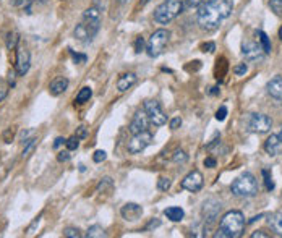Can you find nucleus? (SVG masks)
Instances as JSON below:
<instances>
[{"label":"nucleus","mask_w":282,"mask_h":238,"mask_svg":"<svg viewBox=\"0 0 282 238\" xmlns=\"http://www.w3.org/2000/svg\"><path fill=\"white\" fill-rule=\"evenodd\" d=\"M67 88H68V80L65 76H57L49 85V91H51L52 96H60L62 92L67 91Z\"/></svg>","instance_id":"20"},{"label":"nucleus","mask_w":282,"mask_h":238,"mask_svg":"<svg viewBox=\"0 0 282 238\" xmlns=\"http://www.w3.org/2000/svg\"><path fill=\"white\" fill-rule=\"evenodd\" d=\"M34 2V0H12L13 7L16 8H30V5Z\"/></svg>","instance_id":"35"},{"label":"nucleus","mask_w":282,"mask_h":238,"mask_svg":"<svg viewBox=\"0 0 282 238\" xmlns=\"http://www.w3.org/2000/svg\"><path fill=\"white\" fill-rule=\"evenodd\" d=\"M12 138H13V130L8 128L3 133V140H5V143H12Z\"/></svg>","instance_id":"46"},{"label":"nucleus","mask_w":282,"mask_h":238,"mask_svg":"<svg viewBox=\"0 0 282 238\" xmlns=\"http://www.w3.org/2000/svg\"><path fill=\"white\" fill-rule=\"evenodd\" d=\"M143 47H145V39H143L141 36L136 37V41H135V52L140 54L143 51Z\"/></svg>","instance_id":"41"},{"label":"nucleus","mask_w":282,"mask_h":238,"mask_svg":"<svg viewBox=\"0 0 282 238\" xmlns=\"http://www.w3.org/2000/svg\"><path fill=\"white\" fill-rule=\"evenodd\" d=\"M63 237L65 238H80L81 234L78 229H75V227H67V229L63 230Z\"/></svg>","instance_id":"31"},{"label":"nucleus","mask_w":282,"mask_h":238,"mask_svg":"<svg viewBox=\"0 0 282 238\" xmlns=\"http://www.w3.org/2000/svg\"><path fill=\"white\" fill-rule=\"evenodd\" d=\"M151 141H153V135L148 130L141 131V133H136V135H133V138L128 141L126 149H128L130 154H138V152L145 151V149L151 145Z\"/></svg>","instance_id":"7"},{"label":"nucleus","mask_w":282,"mask_h":238,"mask_svg":"<svg viewBox=\"0 0 282 238\" xmlns=\"http://www.w3.org/2000/svg\"><path fill=\"white\" fill-rule=\"evenodd\" d=\"M248 126L253 133H268L273 128V120L264 114H253L248 121Z\"/></svg>","instance_id":"11"},{"label":"nucleus","mask_w":282,"mask_h":238,"mask_svg":"<svg viewBox=\"0 0 282 238\" xmlns=\"http://www.w3.org/2000/svg\"><path fill=\"white\" fill-rule=\"evenodd\" d=\"M245 230V217L242 211H229L222 215L219 222L216 238H239Z\"/></svg>","instance_id":"2"},{"label":"nucleus","mask_w":282,"mask_h":238,"mask_svg":"<svg viewBox=\"0 0 282 238\" xmlns=\"http://www.w3.org/2000/svg\"><path fill=\"white\" fill-rule=\"evenodd\" d=\"M234 10V0H206L196 13L198 25L204 31H214L229 18Z\"/></svg>","instance_id":"1"},{"label":"nucleus","mask_w":282,"mask_h":238,"mask_svg":"<svg viewBox=\"0 0 282 238\" xmlns=\"http://www.w3.org/2000/svg\"><path fill=\"white\" fill-rule=\"evenodd\" d=\"M78 145H80V141L76 136H71V138H68V140H65V146H67L68 151H75V149L78 148Z\"/></svg>","instance_id":"33"},{"label":"nucleus","mask_w":282,"mask_h":238,"mask_svg":"<svg viewBox=\"0 0 282 238\" xmlns=\"http://www.w3.org/2000/svg\"><path fill=\"white\" fill-rule=\"evenodd\" d=\"M70 55H71V59H73V62L78 63V65L86 63V60H88V57L85 54H76L75 51H70Z\"/></svg>","instance_id":"32"},{"label":"nucleus","mask_w":282,"mask_h":238,"mask_svg":"<svg viewBox=\"0 0 282 238\" xmlns=\"http://www.w3.org/2000/svg\"><path fill=\"white\" fill-rule=\"evenodd\" d=\"M18 42H20V34L16 31H10L7 34V49L8 51H15L18 47Z\"/></svg>","instance_id":"25"},{"label":"nucleus","mask_w":282,"mask_h":238,"mask_svg":"<svg viewBox=\"0 0 282 238\" xmlns=\"http://www.w3.org/2000/svg\"><path fill=\"white\" fill-rule=\"evenodd\" d=\"M39 220H41V215H39V217H36L34 220H32V224L30 225V229H28V235H31V234H32V230H34L36 227H37V224H39Z\"/></svg>","instance_id":"48"},{"label":"nucleus","mask_w":282,"mask_h":238,"mask_svg":"<svg viewBox=\"0 0 282 238\" xmlns=\"http://www.w3.org/2000/svg\"><path fill=\"white\" fill-rule=\"evenodd\" d=\"M169 39H170V32L167 30L154 31L146 44V51H148L149 57H159V55L164 52Z\"/></svg>","instance_id":"5"},{"label":"nucleus","mask_w":282,"mask_h":238,"mask_svg":"<svg viewBox=\"0 0 282 238\" xmlns=\"http://www.w3.org/2000/svg\"><path fill=\"white\" fill-rule=\"evenodd\" d=\"M164 215L169 220H172V222H182L184 217H185V212H184V209H182V208L172 206V208L164 209Z\"/></svg>","instance_id":"22"},{"label":"nucleus","mask_w":282,"mask_h":238,"mask_svg":"<svg viewBox=\"0 0 282 238\" xmlns=\"http://www.w3.org/2000/svg\"><path fill=\"white\" fill-rule=\"evenodd\" d=\"M161 225V220H151V222H149L148 225H146V230H151V229H154V227H159Z\"/></svg>","instance_id":"52"},{"label":"nucleus","mask_w":282,"mask_h":238,"mask_svg":"<svg viewBox=\"0 0 282 238\" xmlns=\"http://www.w3.org/2000/svg\"><path fill=\"white\" fill-rule=\"evenodd\" d=\"M264 151L269 156H279V154H282V140L279 138V135H271L264 141Z\"/></svg>","instance_id":"17"},{"label":"nucleus","mask_w":282,"mask_h":238,"mask_svg":"<svg viewBox=\"0 0 282 238\" xmlns=\"http://www.w3.org/2000/svg\"><path fill=\"white\" fill-rule=\"evenodd\" d=\"M187 7H200L203 2H206V0H182Z\"/></svg>","instance_id":"42"},{"label":"nucleus","mask_w":282,"mask_h":238,"mask_svg":"<svg viewBox=\"0 0 282 238\" xmlns=\"http://www.w3.org/2000/svg\"><path fill=\"white\" fill-rule=\"evenodd\" d=\"M57 160H59V162H68V160H70V151H68V149H67V151H60L57 154Z\"/></svg>","instance_id":"40"},{"label":"nucleus","mask_w":282,"mask_h":238,"mask_svg":"<svg viewBox=\"0 0 282 238\" xmlns=\"http://www.w3.org/2000/svg\"><path fill=\"white\" fill-rule=\"evenodd\" d=\"M106 157H107L106 151H102V149H99V151L94 152L93 160H94V162H96V164H101V162H104V160H106Z\"/></svg>","instance_id":"36"},{"label":"nucleus","mask_w":282,"mask_h":238,"mask_svg":"<svg viewBox=\"0 0 282 238\" xmlns=\"http://www.w3.org/2000/svg\"><path fill=\"white\" fill-rule=\"evenodd\" d=\"M269 5H271V8H273L276 13L282 15V0H271Z\"/></svg>","instance_id":"37"},{"label":"nucleus","mask_w":282,"mask_h":238,"mask_svg":"<svg viewBox=\"0 0 282 238\" xmlns=\"http://www.w3.org/2000/svg\"><path fill=\"white\" fill-rule=\"evenodd\" d=\"M203 185H204L203 175H201V172H198V170H193V172H190L184 180H182V188L190 193L200 191Z\"/></svg>","instance_id":"12"},{"label":"nucleus","mask_w":282,"mask_h":238,"mask_svg":"<svg viewBox=\"0 0 282 238\" xmlns=\"http://www.w3.org/2000/svg\"><path fill=\"white\" fill-rule=\"evenodd\" d=\"M203 52H213L216 46H214V42H206V44H203Z\"/></svg>","instance_id":"47"},{"label":"nucleus","mask_w":282,"mask_h":238,"mask_svg":"<svg viewBox=\"0 0 282 238\" xmlns=\"http://www.w3.org/2000/svg\"><path fill=\"white\" fill-rule=\"evenodd\" d=\"M230 190L239 198H253L258 195V181L253 174L245 172L232 181Z\"/></svg>","instance_id":"3"},{"label":"nucleus","mask_w":282,"mask_h":238,"mask_svg":"<svg viewBox=\"0 0 282 238\" xmlns=\"http://www.w3.org/2000/svg\"><path fill=\"white\" fill-rule=\"evenodd\" d=\"M120 214H122V217L126 220V222H135V220H138L141 217L143 208L136 203H126L125 206L120 209Z\"/></svg>","instance_id":"14"},{"label":"nucleus","mask_w":282,"mask_h":238,"mask_svg":"<svg viewBox=\"0 0 282 238\" xmlns=\"http://www.w3.org/2000/svg\"><path fill=\"white\" fill-rule=\"evenodd\" d=\"M247 71H248V66H247L245 63H240V65L234 66V73H235L237 76H242V75H245Z\"/></svg>","instance_id":"39"},{"label":"nucleus","mask_w":282,"mask_h":238,"mask_svg":"<svg viewBox=\"0 0 282 238\" xmlns=\"http://www.w3.org/2000/svg\"><path fill=\"white\" fill-rule=\"evenodd\" d=\"M76 138H78V140H83V138H86V126H78V128H76V135H75Z\"/></svg>","instance_id":"43"},{"label":"nucleus","mask_w":282,"mask_h":238,"mask_svg":"<svg viewBox=\"0 0 282 238\" xmlns=\"http://www.w3.org/2000/svg\"><path fill=\"white\" fill-rule=\"evenodd\" d=\"M269 235L268 234H264L263 230H256L255 234H251V238H268Z\"/></svg>","instance_id":"51"},{"label":"nucleus","mask_w":282,"mask_h":238,"mask_svg":"<svg viewBox=\"0 0 282 238\" xmlns=\"http://www.w3.org/2000/svg\"><path fill=\"white\" fill-rule=\"evenodd\" d=\"M211 89H213V91H209V94H213V96H214V94L219 92V88H211Z\"/></svg>","instance_id":"54"},{"label":"nucleus","mask_w":282,"mask_h":238,"mask_svg":"<svg viewBox=\"0 0 282 238\" xmlns=\"http://www.w3.org/2000/svg\"><path fill=\"white\" fill-rule=\"evenodd\" d=\"M93 5L104 12V8H106V5H107V0H93Z\"/></svg>","instance_id":"45"},{"label":"nucleus","mask_w":282,"mask_h":238,"mask_svg":"<svg viewBox=\"0 0 282 238\" xmlns=\"http://www.w3.org/2000/svg\"><path fill=\"white\" fill-rule=\"evenodd\" d=\"M184 2L182 0H165L154 10V21L159 25H167L182 13Z\"/></svg>","instance_id":"4"},{"label":"nucleus","mask_w":282,"mask_h":238,"mask_svg":"<svg viewBox=\"0 0 282 238\" xmlns=\"http://www.w3.org/2000/svg\"><path fill=\"white\" fill-rule=\"evenodd\" d=\"M172 160L175 164H185L188 160V156L185 154V151H182V149H177V151L172 154Z\"/></svg>","instance_id":"29"},{"label":"nucleus","mask_w":282,"mask_h":238,"mask_svg":"<svg viewBox=\"0 0 282 238\" xmlns=\"http://www.w3.org/2000/svg\"><path fill=\"white\" fill-rule=\"evenodd\" d=\"M83 23H85L86 26H90L91 30L96 32H99V30H101V21H102V10H99L97 7H94V5H91L90 8L85 10V13H83Z\"/></svg>","instance_id":"8"},{"label":"nucleus","mask_w":282,"mask_h":238,"mask_svg":"<svg viewBox=\"0 0 282 238\" xmlns=\"http://www.w3.org/2000/svg\"><path fill=\"white\" fill-rule=\"evenodd\" d=\"M7 94H8L7 86H5V85H0V102H2L5 97H7Z\"/></svg>","instance_id":"49"},{"label":"nucleus","mask_w":282,"mask_h":238,"mask_svg":"<svg viewBox=\"0 0 282 238\" xmlns=\"http://www.w3.org/2000/svg\"><path fill=\"white\" fill-rule=\"evenodd\" d=\"M268 92L269 96L276 99L278 102H282V76H274L273 80L268 83Z\"/></svg>","instance_id":"18"},{"label":"nucleus","mask_w":282,"mask_h":238,"mask_svg":"<svg viewBox=\"0 0 282 238\" xmlns=\"http://www.w3.org/2000/svg\"><path fill=\"white\" fill-rule=\"evenodd\" d=\"M86 237L88 238H106L107 234H106V230H104L101 225H93V227L88 229Z\"/></svg>","instance_id":"24"},{"label":"nucleus","mask_w":282,"mask_h":238,"mask_svg":"<svg viewBox=\"0 0 282 238\" xmlns=\"http://www.w3.org/2000/svg\"><path fill=\"white\" fill-rule=\"evenodd\" d=\"M279 39L282 41V26L279 28Z\"/></svg>","instance_id":"55"},{"label":"nucleus","mask_w":282,"mask_h":238,"mask_svg":"<svg viewBox=\"0 0 282 238\" xmlns=\"http://www.w3.org/2000/svg\"><path fill=\"white\" fill-rule=\"evenodd\" d=\"M91 96H93V89H91V88L85 86V88H81L78 94H76L75 102H76V104H85V102L90 101Z\"/></svg>","instance_id":"23"},{"label":"nucleus","mask_w":282,"mask_h":238,"mask_svg":"<svg viewBox=\"0 0 282 238\" xmlns=\"http://www.w3.org/2000/svg\"><path fill=\"white\" fill-rule=\"evenodd\" d=\"M268 225H269V229L273 230L276 235L282 237V211L271 214L269 219H268Z\"/></svg>","instance_id":"21"},{"label":"nucleus","mask_w":282,"mask_h":238,"mask_svg":"<svg viewBox=\"0 0 282 238\" xmlns=\"http://www.w3.org/2000/svg\"><path fill=\"white\" fill-rule=\"evenodd\" d=\"M242 54H243V57H245L247 60H250V62H261V60L264 59V55H266L263 51L261 44L253 42V41L243 42Z\"/></svg>","instance_id":"9"},{"label":"nucleus","mask_w":282,"mask_h":238,"mask_svg":"<svg viewBox=\"0 0 282 238\" xmlns=\"http://www.w3.org/2000/svg\"><path fill=\"white\" fill-rule=\"evenodd\" d=\"M73 34H75V37L78 39L80 42H91L93 39H94V36H96V32H94L90 26H86L85 23H78L76 25V28H75V31H73Z\"/></svg>","instance_id":"16"},{"label":"nucleus","mask_w":282,"mask_h":238,"mask_svg":"<svg viewBox=\"0 0 282 238\" xmlns=\"http://www.w3.org/2000/svg\"><path fill=\"white\" fill-rule=\"evenodd\" d=\"M63 143H65L63 138H57V140H55V143H54V149H57L60 145H63Z\"/></svg>","instance_id":"53"},{"label":"nucleus","mask_w":282,"mask_h":238,"mask_svg":"<svg viewBox=\"0 0 282 238\" xmlns=\"http://www.w3.org/2000/svg\"><path fill=\"white\" fill-rule=\"evenodd\" d=\"M204 165H206V167H209V169L216 167V159H213V157H208V159H204Z\"/></svg>","instance_id":"50"},{"label":"nucleus","mask_w":282,"mask_h":238,"mask_svg":"<svg viewBox=\"0 0 282 238\" xmlns=\"http://www.w3.org/2000/svg\"><path fill=\"white\" fill-rule=\"evenodd\" d=\"M258 36H259V44H261L264 54H269L271 52V41H269L268 34L264 31H258Z\"/></svg>","instance_id":"28"},{"label":"nucleus","mask_w":282,"mask_h":238,"mask_svg":"<svg viewBox=\"0 0 282 238\" xmlns=\"http://www.w3.org/2000/svg\"><path fill=\"white\" fill-rule=\"evenodd\" d=\"M114 190V181L110 177H104L101 183L97 185V193H110Z\"/></svg>","instance_id":"26"},{"label":"nucleus","mask_w":282,"mask_h":238,"mask_svg":"<svg viewBox=\"0 0 282 238\" xmlns=\"http://www.w3.org/2000/svg\"><path fill=\"white\" fill-rule=\"evenodd\" d=\"M136 81H138V78H136L135 73H124L117 80V89L120 92L128 91V89H131V88L136 85Z\"/></svg>","instance_id":"19"},{"label":"nucleus","mask_w":282,"mask_h":238,"mask_svg":"<svg viewBox=\"0 0 282 238\" xmlns=\"http://www.w3.org/2000/svg\"><path fill=\"white\" fill-rule=\"evenodd\" d=\"M261 174L264 177V185H266V190H274V181H273V177H271V174L268 172L266 169H263L261 170Z\"/></svg>","instance_id":"30"},{"label":"nucleus","mask_w":282,"mask_h":238,"mask_svg":"<svg viewBox=\"0 0 282 238\" xmlns=\"http://www.w3.org/2000/svg\"><path fill=\"white\" fill-rule=\"evenodd\" d=\"M149 123H151V121H149V117H148L146 110L141 109V110H138V112L135 114L133 120H131L130 131L133 133V135H136V133H141V131H146Z\"/></svg>","instance_id":"13"},{"label":"nucleus","mask_w":282,"mask_h":238,"mask_svg":"<svg viewBox=\"0 0 282 238\" xmlns=\"http://www.w3.org/2000/svg\"><path fill=\"white\" fill-rule=\"evenodd\" d=\"M180 126H182V119L180 117H175V119L170 120V128H172V130L180 128Z\"/></svg>","instance_id":"44"},{"label":"nucleus","mask_w":282,"mask_h":238,"mask_svg":"<svg viewBox=\"0 0 282 238\" xmlns=\"http://www.w3.org/2000/svg\"><path fill=\"white\" fill-rule=\"evenodd\" d=\"M170 185H172V181H170V178H159V181H157V188L161 191H167L169 188H170Z\"/></svg>","instance_id":"34"},{"label":"nucleus","mask_w":282,"mask_h":238,"mask_svg":"<svg viewBox=\"0 0 282 238\" xmlns=\"http://www.w3.org/2000/svg\"><path fill=\"white\" fill-rule=\"evenodd\" d=\"M225 117H227V107L222 106L220 107L218 112H216V120H219V121H224Z\"/></svg>","instance_id":"38"},{"label":"nucleus","mask_w":282,"mask_h":238,"mask_svg":"<svg viewBox=\"0 0 282 238\" xmlns=\"http://www.w3.org/2000/svg\"><path fill=\"white\" fill-rule=\"evenodd\" d=\"M31 66V55L25 47H16V59H15V71L18 76H25Z\"/></svg>","instance_id":"10"},{"label":"nucleus","mask_w":282,"mask_h":238,"mask_svg":"<svg viewBox=\"0 0 282 238\" xmlns=\"http://www.w3.org/2000/svg\"><path fill=\"white\" fill-rule=\"evenodd\" d=\"M148 2H151V0H141V3L145 5V3H148Z\"/></svg>","instance_id":"56"},{"label":"nucleus","mask_w":282,"mask_h":238,"mask_svg":"<svg viewBox=\"0 0 282 238\" xmlns=\"http://www.w3.org/2000/svg\"><path fill=\"white\" fill-rule=\"evenodd\" d=\"M279 138L282 140V125H281V131H279Z\"/></svg>","instance_id":"57"},{"label":"nucleus","mask_w":282,"mask_h":238,"mask_svg":"<svg viewBox=\"0 0 282 238\" xmlns=\"http://www.w3.org/2000/svg\"><path fill=\"white\" fill-rule=\"evenodd\" d=\"M36 146H37V138H31V140L28 141L26 145H25L23 152H21V159L25 160V159H28V157H30V156H31V152H32V151H34V149H36Z\"/></svg>","instance_id":"27"},{"label":"nucleus","mask_w":282,"mask_h":238,"mask_svg":"<svg viewBox=\"0 0 282 238\" xmlns=\"http://www.w3.org/2000/svg\"><path fill=\"white\" fill-rule=\"evenodd\" d=\"M220 209H222L220 201H216V199H208V201H204V206H203L204 220H208V222H214L216 217H218L219 212H220Z\"/></svg>","instance_id":"15"},{"label":"nucleus","mask_w":282,"mask_h":238,"mask_svg":"<svg viewBox=\"0 0 282 238\" xmlns=\"http://www.w3.org/2000/svg\"><path fill=\"white\" fill-rule=\"evenodd\" d=\"M143 109L146 110L149 121H151L154 126H162V125L167 123V117H165L161 104H159L157 101H153V99H151V101H146L145 106H143Z\"/></svg>","instance_id":"6"}]
</instances>
